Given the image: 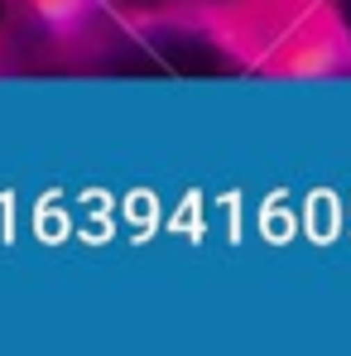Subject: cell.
<instances>
[{
  "label": "cell",
  "mask_w": 351,
  "mask_h": 356,
  "mask_svg": "<svg viewBox=\"0 0 351 356\" xmlns=\"http://www.w3.org/2000/svg\"><path fill=\"white\" fill-rule=\"evenodd\" d=\"M342 10H347V24H351V0H342Z\"/></svg>",
  "instance_id": "obj_1"
},
{
  "label": "cell",
  "mask_w": 351,
  "mask_h": 356,
  "mask_svg": "<svg viewBox=\"0 0 351 356\" xmlns=\"http://www.w3.org/2000/svg\"><path fill=\"white\" fill-rule=\"evenodd\" d=\"M140 5H149V0H140Z\"/></svg>",
  "instance_id": "obj_2"
}]
</instances>
